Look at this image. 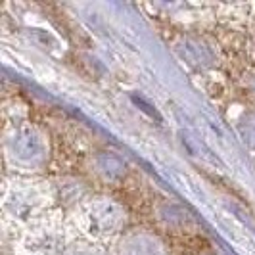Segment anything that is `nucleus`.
<instances>
[{"label":"nucleus","instance_id":"3","mask_svg":"<svg viewBox=\"0 0 255 255\" xmlns=\"http://www.w3.org/2000/svg\"><path fill=\"white\" fill-rule=\"evenodd\" d=\"M123 255H165L159 244L148 236H134L125 244Z\"/></svg>","mask_w":255,"mask_h":255},{"label":"nucleus","instance_id":"4","mask_svg":"<svg viewBox=\"0 0 255 255\" xmlns=\"http://www.w3.org/2000/svg\"><path fill=\"white\" fill-rule=\"evenodd\" d=\"M96 165H98V171L102 173L106 179L115 180L119 177H123L125 173V163L117 157V155H112V153H104L96 159Z\"/></svg>","mask_w":255,"mask_h":255},{"label":"nucleus","instance_id":"7","mask_svg":"<svg viewBox=\"0 0 255 255\" xmlns=\"http://www.w3.org/2000/svg\"><path fill=\"white\" fill-rule=\"evenodd\" d=\"M252 90H254V92H255V81H254V85H252Z\"/></svg>","mask_w":255,"mask_h":255},{"label":"nucleus","instance_id":"6","mask_svg":"<svg viewBox=\"0 0 255 255\" xmlns=\"http://www.w3.org/2000/svg\"><path fill=\"white\" fill-rule=\"evenodd\" d=\"M240 134H242L244 142H248L250 146H255V114H246L242 121L238 123Z\"/></svg>","mask_w":255,"mask_h":255},{"label":"nucleus","instance_id":"5","mask_svg":"<svg viewBox=\"0 0 255 255\" xmlns=\"http://www.w3.org/2000/svg\"><path fill=\"white\" fill-rule=\"evenodd\" d=\"M180 50H182V56H186L192 64H196V65L211 64V54H209V50L205 48L204 44H200V42L184 40L182 46H180Z\"/></svg>","mask_w":255,"mask_h":255},{"label":"nucleus","instance_id":"8","mask_svg":"<svg viewBox=\"0 0 255 255\" xmlns=\"http://www.w3.org/2000/svg\"><path fill=\"white\" fill-rule=\"evenodd\" d=\"M85 255H92V254H85Z\"/></svg>","mask_w":255,"mask_h":255},{"label":"nucleus","instance_id":"1","mask_svg":"<svg viewBox=\"0 0 255 255\" xmlns=\"http://www.w3.org/2000/svg\"><path fill=\"white\" fill-rule=\"evenodd\" d=\"M12 150L15 157H19L23 161H35V159L42 157L44 146H42V140L35 130L19 128L12 136Z\"/></svg>","mask_w":255,"mask_h":255},{"label":"nucleus","instance_id":"2","mask_svg":"<svg viewBox=\"0 0 255 255\" xmlns=\"http://www.w3.org/2000/svg\"><path fill=\"white\" fill-rule=\"evenodd\" d=\"M92 221L98 225V229L104 232H114L123 221V213L119 211V207L110 202H102L92 209Z\"/></svg>","mask_w":255,"mask_h":255}]
</instances>
